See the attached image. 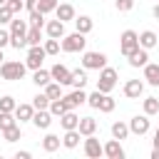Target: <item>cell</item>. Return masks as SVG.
I'll use <instances>...</instances> for the list:
<instances>
[{"mask_svg": "<svg viewBox=\"0 0 159 159\" xmlns=\"http://www.w3.org/2000/svg\"><path fill=\"white\" fill-rule=\"evenodd\" d=\"M27 72V65L25 62H15V60H5L0 65V75L5 82H15V80H22Z\"/></svg>", "mask_w": 159, "mask_h": 159, "instance_id": "1", "label": "cell"}, {"mask_svg": "<svg viewBox=\"0 0 159 159\" xmlns=\"http://www.w3.org/2000/svg\"><path fill=\"white\" fill-rule=\"evenodd\" d=\"M117 77H119V75H117L114 67H102V70H99V80H97V89L109 94V92L117 87Z\"/></svg>", "mask_w": 159, "mask_h": 159, "instance_id": "2", "label": "cell"}, {"mask_svg": "<svg viewBox=\"0 0 159 159\" xmlns=\"http://www.w3.org/2000/svg\"><path fill=\"white\" fill-rule=\"evenodd\" d=\"M84 45H87V40L77 30L72 35H65L62 37V52H84Z\"/></svg>", "mask_w": 159, "mask_h": 159, "instance_id": "3", "label": "cell"}, {"mask_svg": "<svg viewBox=\"0 0 159 159\" xmlns=\"http://www.w3.org/2000/svg\"><path fill=\"white\" fill-rule=\"evenodd\" d=\"M139 47V35L134 32V30H124L122 32V37H119V52L127 57L129 52H134Z\"/></svg>", "mask_w": 159, "mask_h": 159, "instance_id": "4", "label": "cell"}, {"mask_svg": "<svg viewBox=\"0 0 159 159\" xmlns=\"http://www.w3.org/2000/svg\"><path fill=\"white\" fill-rule=\"evenodd\" d=\"M45 57H47V52H45L42 45H30V50H27V60H25L27 70H40Z\"/></svg>", "mask_w": 159, "mask_h": 159, "instance_id": "5", "label": "cell"}, {"mask_svg": "<svg viewBox=\"0 0 159 159\" xmlns=\"http://www.w3.org/2000/svg\"><path fill=\"white\" fill-rule=\"evenodd\" d=\"M82 67L99 72L102 67H107V55H104V52H84V55H82Z\"/></svg>", "mask_w": 159, "mask_h": 159, "instance_id": "6", "label": "cell"}, {"mask_svg": "<svg viewBox=\"0 0 159 159\" xmlns=\"http://www.w3.org/2000/svg\"><path fill=\"white\" fill-rule=\"evenodd\" d=\"M102 154H104V144H99V139H97L94 134L84 137V157H89V159H99Z\"/></svg>", "mask_w": 159, "mask_h": 159, "instance_id": "7", "label": "cell"}, {"mask_svg": "<svg viewBox=\"0 0 159 159\" xmlns=\"http://www.w3.org/2000/svg\"><path fill=\"white\" fill-rule=\"evenodd\" d=\"M50 75H52V80H55V82H60L62 87H65V84H72V70H67V67H65V65H60V62L50 67Z\"/></svg>", "mask_w": 159, "mask_h": 159, "instance_id": "8", "label": "cell"}, {"mask_svg": "<svg viewBox=\"0 0 159 159\" xmlns=\"http://www.w3.org/2000/svg\"><path fill=\"white\" fill-rule=\"evenodd\" d=\"M129 132L137 134V137L147 134V132H149V114H137V117H132V119H129Z\"/></svg>", "mask_w": 159, "mask_h": 159, "instance_id": "9", "label": "cell"}, {"mask_svg": "<svg viewBox=\"0 0 159 159\" xmlns=\"http://www.w3.org/2000/svg\"><path fill=\"white\" fill-rule=\"evenodd\" d=\"M144 94V82L142 80H127L124 82V97L127 99H139Z\"/></svg>", "mask_w": 159, "mask_h": 159, "instance_id": "10", "label": "cell"}, {"mask_svg": "<svg viewBox=\"0 0 159 159\" xmlns=\"http://www.w3.org/2000/svg\"><path fill=\"white\" fill-rule=\"evenodd\" d=\"M27 30H30L27 20H20L17 15L10 20V37H27Z\"/></svg>", "mask_w": 159, "mask_h": 159, "instance_id": "11", "label": "cell"}, {"mask_svg": "<svg viewBox=\"0 0 159 159\" xmlns=\"http://www.w3.org/2000/svg\"><path fill=\"white\" fill-rule=\"evenodd\" d=\"M32 124H35L37 129H50V124H52V112H50V109H35Z\"/></svg>", "mask_w": 159, "mask_h": 159, "instance_id": "12", "label": "cell"}, {"mask_svg": "<svg viewBox=\"0 0 159 159\" xmlns=\"http://www.w3.org/2000/svg\"><path fill=\"white\" fill-rule=\"evenodd\" d=\"M62 99H65V104H67L70 109H77L80 104H87V94H84V89H75V92L65 94Z\"/></svg>", "mask_w": 159, "mask_h": 159, "instance_id": "13", "label": "cell"}, {"mask_svg": "<svg viewBox=\"0 0 159 159\" xmlns=\"http://www.w3.org/2000/svg\"><path fill=\"white\" fill-rule=\"evenodd\" d=\"M104 157H107V159H124V149H122L119 139L112 137V139L104 144Z\"/></svg>", "mask_w": 159, "mask_h": 159, "instance_id": "14", "label": "cell"}, {"mask_svg": "<svg viewBox=\"0 0 159 159\" xmlns=\"http://www.w3.org/2000/svg\"><path fill=\"white\" fill-rule=\"evenodd\" d=\"M149 50H144V47H137L134 52H129L127 55V60H129V65L132 67H144L147 62H149V55H147Z\"/></svg>", "mask_w": 159, "mask_h": 159, "instance_id": "15", "label": "cell"}, {"mask_svg": "<svg viewBox=\"0 0 159 159\" xmlns=\"http://www.w3.org/2000/svg\"><path fill=\"white\" fill-rule=\"evenodd\" d=\"M45 32H47V37L62 40L65 37V22L62 20H50V22H45Z\"/></svg>", "mask_w": 159, "mask_h": 159, "instance_id": "16", "label": "cell"}, {"mask_svg": "<svg viewBox=\"0 0 159 159\" xmlns=\"http://www.w3.org/2000/svg\"><path fill=\"white\" fill-rule=\"evenodd\" d=\"M55 15H57V20H62V22H70V20L75 22V17H77V15H75V7H72L70 2H60L57 10H55Z\"/></svg>", "mask_w": 159, "mask_h": 159, "instance_id": "17", "label": "cell"}, {"mask_svg": "<svg viewBox=\"0 0 159 159\" xmlns=\"http://www.w3.org/2000/svg\"><path fill=\"white\" fill-rule=\"evenodd\" d=\"M159 45V35L157 32H152V30H144L142 35H139V47H144V50H152V47H157Z\"/></svg>", "mask_w": 159, "mask_h": 159, "instance_id": "18", "label": "cell"}, {"mask_svg": "<svg viewBox=\"0 0 159 159\" xmlns=\"http://www.w3.org/2000/svg\"><path fill=\"white\" fill-rule=\"evenodd\" d=\"M60 124H62L65 132H67V129H77V127H80V117L75 114V109H67V112L60 117Z\"/></svg>", "mask_w": 159, "mask_h": 159, "instance_id": "19", "label": "cell"}, {"mask_svg": "<svg viewBox=\"0 0 159 159\" xmlns=\"http://www.w3.org/2000/svg\"><path fill=\"white\" fill-rule=\"evenodd\" d=\"M80 134L82 137H89V134H94L97 132V119L94 117H80Z\"/></svg>", "mask_w": 159, "mask_h": 159, "instance_id": "20", "label": "cell"}, {"mask_svg": "<svg viewBox=\"0 0 159 159\" xmlns=\"http://www.w3.org/2000/svg\"><path fill=\"white\" fill-rule=\"evenodd\" d=\"M144 80H147L152 87H159V65L147 62V65H144Z\"/></svg>", "mask_w": 159, "mask_h": 159, "instance_id": "21", "label": "cell"}, {"mask_svg": "<svg viewBox=\"0 0 159 159\" xmlns=\"http://www.w3.org/2000/svg\"><path fill=\"white\" fill-rule=\"evenodd\" d=\"M92 27H94V20H92L89 15H80V17H75V30H77V32L87 35V32H92Z\"/></svg>", "mask_w": 159, "mask_h": 159, "instance_id": "22", "label": "cell"}, {"mask_svg": "<svg viewBox=\"0 0 159 159\" xmlns=\"http://www.w3.org/2000/svg\"><path fill=\"white\" fill-rule=\"evenodd\" d=\"M32 114H35V107L32 104H17L15 107V117L20 119V124L22 122H32Z\"/></svg>", "mask_w": 159, "mask_h": 159, "instance_id": "23", "label": "cell"}, {"mask_svg": "<svg viewBox=\"0 0 159 159\" xmlns=\"http://www.w3.org/2000/svg\"><path fill=\"white\" fill-rule=\"evenodd\" d=\"M80 129H67L65 132V137H62V147H67V149H77V144H80Z\"/></svg>", "mask_w": 159, "mask_h": 159, "instance_id": "24", "label": "cell"}, {"mask_svg": "<svg viewBox=\"0 0 159 159\" xmlns=\"http://www.w3.org/2000/svg\"><path fill=\"white\" fill-rule=\"evenodd\" d=\"M60 144H62V139H60L57 134H52V132H50V134H45V139H42V149H45V152H50V154H52V152H57V149H60Z\"/></svg>", "mask_w": 159, "mask_h": 159, "instance_id": "25", "label": "cell"}, {"mask_svg": "<svg viewBox=\"0 0 159 159\" xmlns=\"http://www.w3.org/2000/svg\"><path fill=\"white\" fill-rule=\"evenodd\" d=\"M32 82L37 84V87H45L47 82H52V75H50V70H32Z\"/></svg>", "mask_w": 159, "mask_h": 159, "instance_id": "26", "label": "cell"}, {"mask_svg": "<svg viewBox=\"0 0 159 159\" xmlns=\"http://www.w3.org/2000/svg\"><path fill=\"white\" fill-rule=\"evenodd\" d=\"M129 134H132V132H129V124H127V122H114V124H112V137H114V139L122 142V139H127Z\"/></svg>", "mask_w": 159, "mask_h": 159, "instance_id": "27", "label": "cell"}, {"mask_svg": "<svg viewBox=\"0 0 159 159\" xmlns=\"http://www.w3.org/2000/svg\"><path fill=\"white\" fill-rule=\"evenodd\" d=\"M45 92H47V97H50V99H62V97H65V94H62V84H60V82H55V80L45 84Z\"/></svg>", "mask_w": 159, "mask_h": 159, "instance_id": "28", "label": "cell"}, {"mask_svg": "<svg viewBox=\"0 0 159 159\" xmlns=\"http://www.w3.org/2000/svg\"><path fill=\"white\" fill-rule=\"evenodd\" d=\"M20 137H22V129H20V124H12V127L2 129V139H5V142H10V144H12V142H17Z\"/></svg>", "mask_w": 159, "mask_h": 159, "instance_id": "29", "label": "cell"}, {"mask_svg": "<svg viewBox=\"0 0 159 159\" xmlns=\"http://www.w3.org/2000/svg\"><path fill=\"white\" fill-rule=\"evenodd\" d=\"M72 84L77 89H84V84H87V70L84 67L82 70H72Z\"/></svg>", "mask_w": 159, "mask_h": 159, "instance_id": "30", "label": "cell"}, {"mask_svg": "<svg viewBox=\"0 0 159 159\" xmlns=\"http://www.w3.org/2000/svg\"><path fill=\"white\" fill-rule=\"evenodd\" d=\"M27 22H30V27H45V12H40L37 7H35V10H30Z\"/></svg>", "mask_w": 159, "mask_h": 159, "instance_id": "31", "label": "cell"}, {"mask_svg": "<svg viewBox=\"0 0 159 159\" xmlns=\"http://www.w3.org/2000/svg\"><path fill=\"white\" fill-rule=\"evenodd\" d=\"M50 102H52V99L47 97V92H37V94L32 97V107H35V109H47Z\"/></svg>", "mask_w": 159, "mask_h": 159, "instance_id": "32", "label": "cell"}, {"mask_svg": "<svg viewBox=\"0 0 159 159\" xmlns=\"http://www.w3.org/2000/svg\"><path fill=\"white\" fill-rule=\"evenodd\" d=\"M114 107H117V102H114V97L112 94H102V102H99V112H104V114H109V112H114Z\"/></svg>", "mask_w": 159, "mask_h": 159, "instance_id": "33", "label": "cell"}, {"mask_svg": "<svg viewBox=\"0 0 159 159\" xmlns=\"http://www.w3.org/2000/svg\"><path fill=\"white\" fill-rule=\"evenodd\" d=\"M47 109H50V112H52V117H62V114H65V112H67V109H70V107H67V104H65V99H52V102H50V107H47Z\"/></svg>", "mask_w": 159, "mask_h": 159, "instance_id": "34", "label": "cell"}, {"mask_svg": "<svg viewBox=\"0 0 159 159\" xmlns=\"http://www.w3.org/2000/svg\"><path fill=\"white\" fill-rule=\"evenodd\" d=\"M42 47H45V52H47V55H57V52L62 50V42H60L57 37H47Z\"/></svg>", "mask_w": 159, "mask_h": 159, "instance_id": "35", "label": "cell"}, {"mask_svg": "<svg viewBox=\"0 0 159 159\" xmlns=\"http://www.w3.org/2000/svg\"><path fill=\"white\" fill-rule=\"evenodd\" d=\"M12 124H17L15 112H0V132L7 129V127H12Z\"/></svg>", "mask_w": 159, "mask_h": 159, "instance_id": "36", "label": "cell"}, {"mask_svg": "<svg viewBox=\"0 0 159 159\" xmlns=\"http://www.w3.org/2000/svg\"><path fill=\"white\" fill-rule=\"evenodd\" d=\"M42 42V27H30L27 30V47L30 45H40Z\"/></svg>", "mask_w": 159, "mask_h": 159, "instance_id": "37", "label": "cell"}, {"mask_svg": "<svg viewBox=\"0 0 159 159\" xmlns=\"http://www.w3.org/2000/svg\"><path fill=\"white\" fill-rule=\"evenodd\" d=\"M144 114H159V99L157 97H147L144 99Z\"/></svg>", "mask_w": 159, "mask_h": 159, "instance_id": "38", "label": "cell"}, {"mask_svg": "<svg viewBox=\"0 0 159 159\" xmlns=\"http://www.w3.org/2000/svg\"><path fill=\"white\" fill-rule=\"evenodd\" d=\"M15 107H17L15 97H10V94L0 97V112H15Z\"/></svg>", "mask_w": 159, "mask_h": 159, "instance_id": "39", "label": "cell"}, {"mask_svg": "<svg viewBox=\"0 0 159 159\" xmlns=\"http://www.w3.org/2000/svg\"><path fill=\"white\" fill-rule=\"evenodd\" d=\"M57 5H60V0H40V2H37V10L47 15V12H55Z\"/></svg>", "mask_w": 159, "mask_h": 159, "instance_id": "40", "label": "cell"}, {"mask_svg": "<svg viewBox=\"0 0 159 159\" xmlns=\"http://www.w3.org/2000/svg\"><path fill=\"white\" fill-rule=\"evenodd\" d=\"M102 94H104V92H99V89H94L92 94H87V104H89L92 109H99V102H102Z\"/></svg>", "mask_w": 159, "mask_h": 159, "instance_id": "41", "label": "cell"}, {"mask_svg": "<svg viewBox=\"0 0 159 159\" xmlns=\"http://www.w3.org/2000/svg\"><path fill=\"white\" fill-rule=\"evenodd\" d=\"M12 17H15V15H12V10H10L7 5H0V27H2V25H7Z\"/></svg>", "mask_w": 159, "mask_h": 159, "instance_id": "42", "label": "cell"}, {"mask_svg": "<svg viewBox=\"0 0 159 159\" xmlns=\"http://www.w3.org/2000/svg\"><path fill=\"white\" fill-rule=\"evenodd\" d=\"M7 7L12 10V15H20L25 10V0H7Z\"/></svg>", "mask_w": 159, "mask_h": 159, "instance_id": "43", "label": "cell"}, {"mask_svg": "<svg viewBox=\"0 0 159 159\" xmlns=\"http://www.w3.org/2000/svg\"><path fill=\"white\" fill-rule=\"evenodd\" d=\"M114 5H117L119 12H129L134 7V0H114Z\"/></svg>", "mask_w": 159, "mask_h": 159, "instance_id": "44", "label": "cell"}, {"mask_svg": "<svg viewBox=\"0 0 159 159\" xmlns=\"http://www.w3.org/2000/svg\"><path fill=\"white\" fill-rule=\"evenodd\" d=\"M7 45H10V30L0 27V47H7Z\"/></svg>", "mask_w": 159, "mask_h": 159, "instance_id": "45", "label": "cell"}, {"mask_svg": "<svg viewBox=\"0 0 159 159\" xmlns=\"http://www.w3.org/2000/svg\"><path fill=\"white\" fill-rule=\"evenodd\" d=\"M40 0H25V10H35Z\"/></svg>", "mask_w": 159, "mask_h": 159, "instance_id": "46", "label": "cell"}, {"mask_svg": "<svg viewBox=\"0 0 159 159\" xmlns=\"http://www.w3.org/2000/svg\"><path fill=\"white\" fill-rule=\"evenodd\" d=\"M32 154L30 152H15V159H30Z\"/></svg>", "mask_w": 159, "mask_h": 159, "instance_id": "47", "label": "cell"}, {"mask_svg": "<svg viewBox=\"0 0 159 159\" xmlns=\"http://www.w3.org/2000/svg\"><path fill=\"white\" fill-rule=\"evenodd\" d=\"M152 159H159V147H154V149H152Z\"/></svg>", "mask_w": 159, "mask_h": 159, "instance_id": "48", "label": "cell"}, {"mask_svg": "<svg viewBox=\"0 0 159 159\" xmlns=\"http://www.w3.org/2000/svg\"><path fill=\"white\" fill-rule=\"evenodd\" d=\"M154 147H159V127H157V132H154Z\"/></svg>", "mask_w": 159, "mask_h": 159, "instance_id": "49", "label": "cell"}, {"mask_svg": "<svg viewBox=\"0 0 159 159\" xmlns=\"http://www.w3.org/2000/svg\"><path fill=\"white\" fill-rule=\"evenodd\" d=\"M152 12H154V17H157V20H159V2H157V5H154V10H152Z\"/></svg>", "mask_w": 159, "mask_h": 159, "instance_id": "50", "label": "cell"}, {"mask_svg": "<svg viewBox=\"0 0 159 159\" xmlns=\"http://www.w3.org/2000/svg\"><path fill=\"white\" fill-rule=\"evenodd\" d=\"M5 62V55H2V47H0V65Z\"/></svg>", "mask_w": 159, "mask_h": 159, "instance_id": "51", "label": "cell"}, {"mask_svg": "<svg viewBox=\"0 0 159 159\" xmlns=\"http://www.w3.org/2000/svg\"><path fill=\"white\" fill-rule=\"evenodd\" d=\"M0 5H7V0H0Z\"/></svg>", "mask_w": 159, "mask_h": 159, "instance_id": "52", "label": "cell"}]
</instances>
